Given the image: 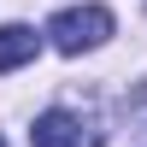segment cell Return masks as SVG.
I'll use <instances>...</instances> for the list:
<instances>
[{
	"instance_id": "cell-1",
	"label": "cell",
	"mask_w": 147,
	"mask_h": 147,
	"mask_svg": "<svg viewBox=\"0 0 147 147\" xmlns=\"http://www.w3.org/2000/svg\"><path fill=\"white\" fill-rule=\"evenodd\" d=\"M106 35H112V12L106 6H65L53 24H47V41L59 47V53H88V47H100Z\"/></svg>"
},
{
	"instance_id": "cell-2",
	"label": "cell",
	"mask_w": 147,
	"mask_h": 147,
	"mask_svg": "<svg viewBox=\"0 0 147 147\" xmlns=\"http://www.w3.org/2000/svg\"><path fill=\"white\" fill-rule=\"evenodd\" d=\"M30 147H100V136H94V129L82 124L77 112L53 106V112H41V118H35V129H30Z\"/></svg>"
},
{
	"instance_id": "cell-3",
	"label": "cell",
	"mask_w": 147,
	"mask_h": 147,
	"mask_svg": "<svg viewBox=\"0 0 147 147\" xmlns=\"http://www.w3.org/2000/svg\"><path fill=\"white\" fill-rule=\"evenodd\" d=\"M41 53V35L30 24H0V71H18Z\"/></svg>"
},
{
	"instance_id": "cell-4",
	"label": "cell",
	"mask_w": 147,
	"mask_h": 147,
	"mask_svg": "<svg viewBox=\"0 0 147 147\" xmlns=\"http://www.w3.org/2000/svg\"><path fill=\"white\" fill-rule=\"evenodd\" d=\"M0 147H6V141H0Z\"/></svg>"
}]
</instances>
